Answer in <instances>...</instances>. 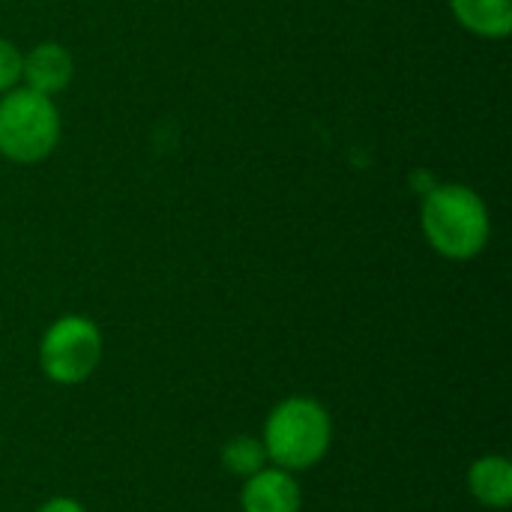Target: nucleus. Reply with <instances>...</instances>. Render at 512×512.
I'll return each mask as SVG.
<instances>
[{
	"instance_id": "nucleus-1",
	"label": "nucleus",
	"mask_w": 512,
	"mask_h": 512,
	"mask_svg": "<svg viewBox=\"0 0 512 512\" xmlns=\"http://www.w3.org/2000/svg\"><path fill=\"white\" fill-rule=\"evenodd\" d=\"M420 222L429 246L450 261L477 258L492 231L483 198L462 183H444L432 189L423 201Z\"/></svg>"
},
{
	"instance_id": "nucleus-2",
	"label": "nucleus",
	"mask_w": 512,
	"mask_h": 512,
	"mask_svg": "<svg viewBox=\"0 0 512 512\" xmlns=\"http://www.w3.org/2000/svg\"><path fill=\"white\" fill-rule=\"evenodd\" d=\"M261 444L276 468L291 474L309 471L333 444V420L321 402L309 396H288L270 411Z\"/></svg>"
},
{
	"instance_id": "nucleus-3",
	"label": "nucleus",
	"mask_w": 512,
	"mask_h": 512,
	"mask_svg": "<svg viewBox=\"0 0 512 512\" xmlns=\"http://www.w3.org/2000/svg\"><path fill=\"white\" fill-rule=\"evenodd\" d=\"M60 138V114L51 96L12 87L0 99V153L12 162H42Z\"/></svg>"
},
{
	"instance_id": "nucleus-4",
	"label": "nucleus",
	"mask_w": 512,
	"mask_h": 512,
	"mask_svg": "<svg viewBox=\"0 0 512 512\" xmlns=\"http://www.w3.org/2000/svg\"><path fill=\"white\" fill-rule=\"evenodd\" d=\"M102 360V333L84 315L57 318L39 342V366L48 381L75 387L87 381Z\"/></svg>"
},
{
	"instance_id": "nucleus-5",
	"label": "nucleus",
	"mask_w": 512,
	"mask_h": 512,
	"mask_svg": "<svg viewBox=\"0 0 512 512\" xmlns=\"http://www.w3.org/2000/svg\"><path fill=\"white\" fill-rule=\"evenodd\" d=\"M300 504V483L282 468H261L258 474L246 477L240 492L243 512H300Z\"/></svg>"
},
{
	"instance_id": "nucleus-6",
	"label": "nucleus",
	"mask_w": 512,
	"mask_h": 512,
	"mask_svg": "<svg viewBox=\"0 0 512 512\" xmlns=\"http://www.w3.org/2000/svg\"><path fill=\"white\" fill-rule=\"evenodd\" d=\"M21 78L30 90L54 96L72 81V54L57 42H42L21 57Z\"/></svg>"
},
{
	"instance_id": "nucleus-7",
	"label": "nucleus",
	"mask_w": 512,
	"mask_h": 512,
	"mask_svg": "<svg viewBox=\"0 0 512 512\" xmlns=\"http://www.w3.org/2000/svg\"><path fill=\"white\" fill-rule=\"evenodd\" d=\"M471 495L489 510H507L512 504V465L504 456H480L468 471Z\"/></svg>"
},
{
	"instance_id": "nucleus-8",
	"label": "nucleus",
	"mask_w": 512,
	"mask_h": 512,
	"mask_svg": "<svg viewBox=\"0 0 512 512\" xmlns=\"http://www.w3.org/2000/svg\"><path fill=\"white\" fill-rule=\"evenodd\" d=\"M456 21L489 39H504L512 33V0H450Z\"/></svg>"
},
{
	"instance_id": "nucleus-9",
	"label": "nucleus",
	"mask_w": 512,
	"mask_h": 512,
	"mask_svg": "<svg viewBox=\"0 0 512 512\" xmlns=\"http://www.w3.org/2000/svg\"><path fill=\"white\" fill-rule=\"evenodd\" d=\"M267 450H264V444L258 441V438H252V435H237V438H231L225 447H222V465L231 471V474H237V477H252V474H258L261 468H267Z\"/></svg>"
},
{
	"instance_id": "nucleus-10",
	"label": "nucleus",
	"mask_w": 512,
	"mask_h": 512,
	"mask_svg": "<svg viewBox=\"0 0 512 512\" xmlns=\"http://www.w3.org/2000/svg\"><path fill=\"white\" fill-rule=\"evenodd\" d=\"M18 78H21V54L9 39L0 36V93L12 90Z\"/></svg>"
},
{
	"instance_id": "nucleus-11",
	"label": "nucleus",
	"mask_w": 512,
	"mask_h": 512,
	"mask_svg": "<svg viewBox=\"0 0 512 512\" xmlns=\"http://www.w3.org/2000/svg\"><path fill=\"white\" fill-rule=\"evenodd\" d=\"M36 512H87V510H84V504H78L75 498H51V501H45V504H42Z\"/></svg>"
}]
</instances>
